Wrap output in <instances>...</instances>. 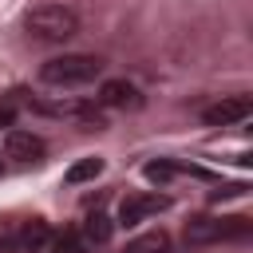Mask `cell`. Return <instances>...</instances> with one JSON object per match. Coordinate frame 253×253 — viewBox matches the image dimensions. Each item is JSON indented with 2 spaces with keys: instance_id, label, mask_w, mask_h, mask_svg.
<instances>
[{
  "instance_id": "6da1fadb",
  "label": "cell",
  "mask_w": 253,
  "mask_h": 253,
  "mask_svg": "<svg viewBox=\"0 0 253 253\" xmlns=\"http://www.w3.org/2000/svg\"><path fill=\"white\" fill-rule=\"evenodd\" d=\"M24 24H28V32L40 43H63V40H71L79 32V16L71 8H63V4H40V8H32L24 16Z\"/></svg>"
},
{
  "instance_id": "7a4b0ae2",
  "label": "cell",
  "mask_w": 253,
  "mask_h": 253,
  "mask_svg": "<svg viewBox=\"0 0 253 253\" xmlns=\"http://www.w3.org/2000/svg\"><path fill=\"white\" fill-rule=\"evenodd\" d=\"M103 71V59L99 55H83V51H71V55H55L40 67V79L51 83V87H79V83H91L95 75Z\"/></svg>"
},
{
  "instance_id": "3957f363",
  "label": "cell",
  "mask_w": 253,
  "mask_h": 253,
  "mask_svg": "<svg viewBox=\"0 0 253 253\" xmlns=\"http://www.w3.org/2000/svg\"><path fill=\"white\" fill-rule=\"evenodd\" d=\"M249 217H190L186 221V241L190 245H210V241H229L245 237Z\"/></svg>"
},
{
  "instance_id": "277c9868",
  "label": "cell",
  "mask_w": 253,
  "mask_h": 253,
  "mask_svg": "<svg viewBox=\"0 0 253 253\" xmlns=\"http://www.w3.org/2000/svg\"><path fill=\"white\" fill-rule=\"evenodd\" d=\"M166 206H170L166 194H130V198H123V206H119V225L130 229V225H138V221L162 213Z\"/></svg>"
},
{
  "instance_id": "5b68a950",
  "label": "cell",
  "mask_w": 253,
  "mask_h": 253,
  "mask_svg": "<svg viewBox=\"0 0 253 253\" xmlns=\"http://www.w3.org/2000/svg\"><path fill=\"white\" fill-rule=\"evenodd\" d=\"M43 138L32 134V130H8V142H4V154L16 162V166H36L43 162Z\"/></svg>"
},
{
  "instance_id": "8992f818",
  "label": "cell",
  "mask_w": 253,
  "mask_h": 253,
  "mask_svg": "<svg viewBox=\"0 0 253 253\" xmlns=\"http://www.w3.org/2000/svg\"><path fill=\"white\" fill-rule=\"evenodd\" d=\"M249 111H253L249 95H229V99H221V103L206 107V111H202V119H206L210 126H229V123H241V119H249Z\"/></svg>"
},
{
  "instance_id": "52a82bcc",
  "label": "cell",
  "mask_w": 253,
  "mask_h": 253,
  "mask_svg": "<svg viewBox=\"0 0 253 253\" xmlns=\"http://www.w3.org/2000/svg\"><path fill=\"white\" fill-rule=\"evenodd\" d=\"M99 103L103 107H138V91L126 79H107L99 87Z\"/></svg>"
},
{
  "instance_id": "ba28073f",
  "label": "cell",
  "mask_w": 253,
  "mask_h": 253,
  "mask_svg": "<svg viewBox=\"0 0 253 253\" xmlns=\"http://www.w3.org/2000/svg\"><path fill=\"white\" fill-rule=\"evenodd\" d=\"M111 233H115V221L107 217V213H87V221H83V237H87V245H107L111 241Z\"/></svg>"
},
{
  "instance_id": "9c48e42d",
  "label": "cell",
  "mask_w": 253,
  "mask_h": 253,
  "mask_svg": "<svg viewBox=\"0 0 253 253\" xmlns=\"http://www.w3.org/2000/svg\"><path fill=\"white\" fill-rule=\"evenodd\" d=\"M123 253H170V237L162 229H150V233H138Z\"/></svg>"
},
{
  "instance_id": "30bf717a",
  "label": "cell",
  "mask_w": 253,
  "mask_h": 253,
  "mask_svg": "<svg viewBox=\"0 0 253 253\" xmlns=\"http://www.w3.org/2000/svg\"><path fill=\"white\" fill-rule=\"evenodd\" d=\"M103 174V158H79L63 178L71 182V186H79V182H91V178H99Z\"/></svg>"
},
{
  "instance_id": "8fae6325",
  "label": "cell",
  "mask_w": 253,
  "mask_h": 253,
  "mask_svg": "<svg viewBox=\"0 0 253 253\" xmlns=\"http://www.w3.org/2000/svg\"><path fill=\"white\" fill-rule=\"evenodd\" d=\"M47 241H51V233H47V225H43V221H32V225L24 229V245H28V253H43V249H47Z\"/></svg>"
},
{
  "instance_id": "7c38bea8",
  "label": "cell",
  "mask_w": 253,
  "mask_h": 253,
  "mask_svg": "<svg viewBox=\"0 0 253 253\" xmlns=\"http://www.w3.org/2000/svg\"><path fill=\"white\" fill-rule=\"evenodd\" d=\"M174 174H178V162H150V166H146V178H150V182H158V186H162V182H170Z\"/></svg>"
},
{
  "instance_id": "4fadbf2b",
  "label": "cell",
  "mask_w": 253,
  "mask_h": 253,
  "mask_svg": "<svg viewBox=\"0 0 253 253\" xmlns=\"http://www.w3.org/2000/svg\"><path fill=\"white\" fill-rule=\"evenodd\" d=\"M59 253H91V245H83L79 237H63L59 241Z\"/></svg>"
},
{
  "instance_id": "5bb4252c",
  "label": "cell",
  "mask_w": 253,
  "mask_h": 253,
  "mask_svg": "<svg viewBox=\"0 0 253 253\" xmlns=\"http://www.w3.org/2000/svg\"><path fill=\"white\" fill-rule=\"evenodd\" d=\"M0 253H12V237L8 233H0Z\"/></svg>"
},
{
  "instance_id": "9a60e30c",
  "label": "cell",
  "mask_w": 253,
  "mask_h": 253,
  "mask_svg": "<svg viewBox=\"0 0 253 253\" xmlns=\"http://www.w3.org/2000/svg\"><path fill=\"white\" fill-rule=\"evenodd\" d=\"M0 170H4V166H0Z\"/></svg>"
}]
</instances>
